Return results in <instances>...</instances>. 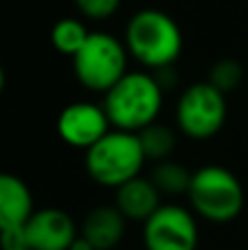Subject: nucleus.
Returning a JSON list of instances; mask_svg holds the SVG:
<instances>
[{
  "label": "nucleus",
  "instance_id": "obj_1",
  "mask_svg": "<svg viewBox=\"0 0 248 250\" xmlns=\"http://www.w3.org/2000/svg\"><path fill=\"white\" fill-rule=\"evenodd\" d=\"M127 53L149 70L171 68L183 53V31L169 13L161 9H141L127 20Z\"/></svg>",
  "mask_w": 248,
  "mask_h": 250
},
{
  "label": "nucleus",
  "instance_id": "obj_2",
  "mask_svg": "<svg viewBox=\"0 0 248 250\" xmlns=\"http://www.w3.org/2000/svg\"><path fill=\"white\" fill-rule=\"evenodd\" d=\"M165 88L158 83L156 75L125 73L103 95V110L114 129L141 132L149 123L158 121L163 108Z\"/></svg>",
  "mask_w": 248,
  "mask_h": 250
},
{
  "label": "nucleus",
  "instance_id": "obj_3",
  "mask_svg": "<svg viewBox=\"0 0 248 250\" xmlns=\"http://www.w3.org/2000/svg\"><path fill=\"white\" fill-rule=\"evenodd\" d=\"M145 160L139 136L112 127L86 149V171L97 185L117 189L123 182L141 176Z\"/></svg>",
  "mask_w": 248,
  "mask_h": 250
},
{
  "label": "nucleus",
  "instance_id": "obj_4",
  "mask_svg": "<svg viewBox=\"0 0 248 250\" xmlns=\"http://www.w3.org/2000/svg\"><path fill=\"white\" fill-rule=\"evenodd\" d=\"M187 198L196 215L215 224L235 220L244 208V189L233 171L220 165H207L193 171Z\"/></svg>",
  "mask_w": 248,
  "mask_h": 250
},
{
  "label": "nucleus",
  "instance_id": "obj_5",
  "mask_svg": "<svg viewBox=\"0 0 248 250\" xmlns=\"http://www.w3.org/2000/svg\"><path fill=\"white\" fill-rule=\"evenodd\" d=\"M127 48L119 38L103 31H90L86 44L73 55L79 83L92 92H108L127 73Z\"/></svg>",
  "mask_w": 248,
  "mask_h": 250
},
{
  "label": "nucleus",
  "instance_id": "obj_6",
  "mask_svg": "<svg viewBox=\"0 0 248 250\" xmlns=\"http://www.w3.org/2000/svg\"><path fill=\"white\" fill-rule=\"evenodd\" d=\"M227 121V95L209 82H200L183 90L176 105V123L189 138L205 141L222 129Z\"/></svg>",
  "mask_w": 248,
  "mask_h": 250
},
{
  "label": "nucleus",
  "instance_id": "obj_7",
  "mask_svg": "<svg viewBox=\"0 0 248 250\" xmlns=\"http://www.w3.org/2000/svg\"><path fill=\"white\" fill-rule=\"evenodd\" d=\"M143 242L147 250H196L198 222L189 208L180 204H161L147 222H143Z\"/></svg>",
  "mask_w": 248,
  "mask_h": 250
},
{
  "label": "nucleus",
  "instance_id": "obj_8",
  "mask_svg": "<svg viewBox=\"0 0 248 250\" xmlns=\"http://www.w3.org/2000/svg\"><path fill=\"white\" fill-rule=\"evenodd\" d=\"M112 125L108 121L103 105L90 101H75L68 104L57 117V134L70 147L86 151L103 134H108Z\"/></svg>",
  "mask_w": 248,
  "mask_h": 250
},
{
  "label": "nucleus",
  "instance_id": "obj_9",
  "mask_svg": "<svg viewBox=\"0 0 248 250\" xmlns=\"http://www.w3.org/2000/svg\"><path fill=\"white\" fill-rule=\"evenodd\" d=\"M33 250H68L77 239L79 229L75 220L62 208H38L24 224Z\"/></svg>",
  "mask_w": 248,
  "mask_h": 250
},
{
  "label": "nucleus",
  "instance_id": "obj_10",
  "mask_svg": "<svg viewBox=\"0 0 248 250\" xmlns=\"http://www.w3.org/2000/svg\"><path fill=\"white\" fill-rule=\"evenodd\" d=\"M125 217L117 207H95L79 226V235L95 250H114L125 237Z\"/></svg>",
  "mask_w": 248,
  "mask_h": 250
},
{
  "label": "nucleus",
  "instance_id": "obj_11",
  "mask_svg": "<svg viewBox=\"0 0 248 250\" xmlns=\"http://www.w3.org/2000/svg\"><path fill=\"white\" fill-rule=\"evenodd\" d=\"M161 191L154 187L149 178H132L114 189V207L123 213L125 220L147 222L161 207Z\"/></svg>",
  "mask_w": 248,
  "mask_h": 250
},
{
  "label": "nucleus",
  "instance_id": "obj_12",
  "mask_svg": "<svg viewBox=\"0 0 248 250\" xmlns=\"http://www.w3.org/2000/svg\"><path fill=\"white\" fill-rule=\"evenodd\" d=\"M33 211V195L26 182L0 171V230L26 224Z\"/></svg>",
  "mask_w": 248,
  "mask_h": 250
},
{
  "label": "nucleus",
  "instance_id": "obj_13",
  "mask_svg": "<svg viewBox=\"0 0 248 250\" xmlns=\"http://www.w3.org/2000/svg\"><path fill=\"white\" fill-rule=\"evenodd\" d=\"M191 176L187 167H183L176 160H161V163L154 165L152 173H149V180L154 182L161 195H187L189 185H191Z\"/></svg>",
  "mask_w": 248,
  "mask_h": 250
},
{
  "label": "nucleus",
  "instance_id": "obj_14",
  "mask_svg": "<svg viewBox=\"0 0 248 250\" xmlns=\"http://www.w3.org/2000/svg\"><path fill=\"white\" fill-rule=\"evenodd\" d=\"M141 141V147H143V154L147 160H154V163H161V160H167L176 149V134L171 127H167L165 123H149L147 127H143L141 132H136Z\"/></svg>",
  "mask_w": 248,
  "mask_h": 250
},
{
  "label": "nucleus",
  "instance_id": "obj_15",
  "mask_svg": "<svg viewBox=\"0 0 248 250\" xmlns=\"http://www.w3.org/2000/svg\"><path fill=\"white\" fill-rule=\"evenodd\" d=\"M90 31L86 29L82 20H75V18H62L53 24L51 29V44L55 46V51H60L62 55L73 57L79 48L86 44Z\"/></svg>",
  "mask_w": 248,
  "mask_h": 250
},
{
  "label": "nucleus",
  "instance_id": "obj_16",
  "mask_svg": "<svg viewBox=\"0 0 248 250\" xmlns=\"http://www.w3.org/2000/svg\"><path fill=\"white\" fill-rule=\"evenodd\" d=\"M242 77H244V70H242V66L235 60H220L209 70V79L207 82L218 88L220 92L228 95V92L237 90V86L242 83Z\"/></svg>",
  "mask_w": 248,
  "mask_h": 250
},
{
  "label": "nucleus",
  "instance_id": "obj_17",
  "mask_svg": "<svg viewBox=\"0 0 248 250\" xmlns=\"http://www.w3.org/2000/svg\"><path fill=\"white\" fill-rule=\"evenodd\" d=\"M79 13L90 20H105L119 9L121 0H75Z\"/></svg>",
  "mask_w": 248,
  "mask_h": 250
},
{
  "label": "nucleus",
  "instance_id": "obj_18",
  "mask_svg": "<svg viewBox=\"0 0 248 250\" xmlns=\"http://www.w3.org/2000/svg\"><path fill=\"white\" fill-rule=\"evenodd\" d=\"M0 250H33L24 224L0 230Z\"/></svg>",
  "mask_w": 248,
  "mask_h": 250
},
{
  "label": "nucleus",
  "instance_id": "obj_19",
  "mask_svg": "<svg viewBox=\"0 0 248 250\" xmlns=\"http://www.w3.org/2000/svg\"><path fill=\"white\" fill-rule=\"evenodd\" d=\"M68 250H95V248H92L90 244H88L86 239L82 237V235H77V239H75V242L70 244V248H68Z\"/></svg>",
  "mask_w": 248,
  "mask_h": 250
},
{
  "label": "nucleus",
  "instance_id": "obj_20",
  "mask_svg": "<svg viewBox=\"0 0 248 250\" xmlns=\"http://www.w3.org/2000/svg\"><path fill=\"white\" fill-rule=\"evenodd\" d=\"M2 88H4V70L0 66V92H2Z\"/></svg>",
  "mask_w": 248,
  "mask_h": 250
}]
</instances>
